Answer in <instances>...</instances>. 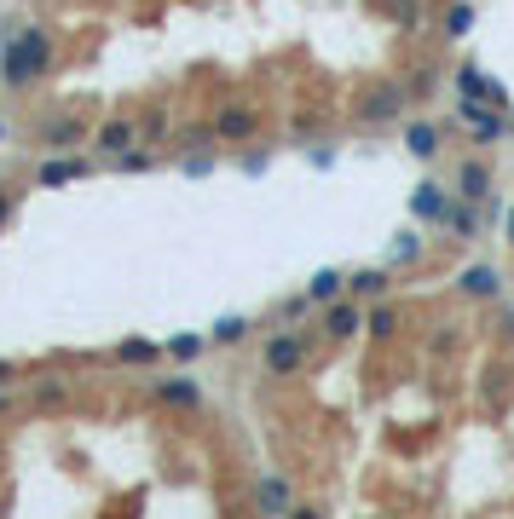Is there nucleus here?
<instances>
[{"label": "nucleus", "mask_w": 514, "mask_h": 519, "mask_svg": "<svg viewBox=\"0 0 514 519\" xmlns=\"http://www.w3.org/2000/svg\"><path fill=\"white\" fill-rule=\"evenodd\" d=\"M433 150H440V133H433L428 121H416V128H411V156H422V162H428Z\"/></svg>", "instance_id": "2eb2a0df"}, {"label": "nucleus", "mask_w": 514, "mask_h": 519, "mask_svg": "<svg viewBox=\"0 0 514 519\" xmlns=\"http://www.w3.org/2000/svg\"><path fill=\"white\" fill-rule=\"evenodd\" d=\"M255 128H260V116L248 104H231V110H220V121H214V133L226 139V145H238V139H255Z\"/></svg>", "instance_id": "423d86ee"}, {"label": "nucleus", "mask_w": 514, "mask_h": 519, "mask_svg": "<svg viewBox=\"0 0 514 519\" xmlns=\"http://www.w3.org/2000/svg\"><path fill=\"white\" fill-rule=\"evenodd\" d=\"M469 24H474V12H469V6H462V0H457V6L445 12V29H451V35H462V29H469Z\"/></svg>", "instance_id": "412c9836"}, {"label": "nucleus", "mask_w": 514, "mask_h": 519, "mask_svg": "<svg viewBox=\"0 0 514 519\" xmlns=\"http://www.w3.org/2000/svg\"><path fill=\"white\" fill-rule=\"evenodd\" d=\"M509 243H514V214H509Z\"/></svg>", "instance_id": "b1692460"}, {"label": "nucleus", "mask_w": 514, "mask_h": 519, "mask_svg": "<svg viewBox=\"0 0 514 519\" xmlns=\"http://www.w3.org/2000/svg\"><path fill=\"white\" fill-rule=\"evenodd\" d=\"M404 99H411V87H399V82H370L364 92H358V121H393L399 110H404Z\"/></svg>", "instance_id": "f03ea898"}, {"label": "nucleus", "mask_w": 514, "mask_h": 519, "mask_svg": "<svg viewBox=\"0 0 514 519\" xmlns=\"http://www.w3.org/2000/svg\"><path fill=\"white\" fill-rule=\"evenodd\" d=\"M6 208H12V191H6V185H0V219H6Z\"/></svg>", "instance_id": "5701e85b"}, {"label": "nucleus", "mask_w": 514, "mask_h": 519, "mask_svg": "<svg viewBox=\"0 0 514 519\" xmlns=\"http://www.w3.org/2000/svg\"><path fill=\"white\" fill-rule=\"evenodd\" d=\"M445 226L457 231V237H474V214H469V208H457V202L445 208Z\"/></svg>", "instance_id": "a211bd4d"}, {"label": "nucleus", "mask_w": 514, "mask_h": 519, "mask_svg": "<svg viewBox=\"0 0 514 519\" xmlns=\"http://www.w3.org/2000/svg\"><path fill=\"white\" fill-rule=\"evenodd\" d=\"M457 82H462V92H469L474 104H497V110H509V92H503V87H491V82H486V75H480L474 64H462V75H457Z\"/></svg>", "instance_id": "0eeeda50"}, {"label": "nucleus", "mask_w": 514, "mask_h": 519, "mask_svg": "<svg viewBox=\"0 0 514 519\" xmlns=\"http://www.w3.org/2000/svg\"><path fill=\"white\" fill-rule=\"evenodd\" d=\"M46 70H53V35L46 29H24L0 58V82L6 87H35Z\"/></svg>", "instance_id": "f257e3e1"}, {"label": "nucleus", "mask_w": 514, "mask_h": 519, "mask_svg": "<svg viewBox=\"0 0 514 519\" xmlns=\"http://www.w3.org/2000/svg\"><path fill=\"white\" fill-rule=\"evenodd\" d=\"M416 214H422V219H445V191H440V185H422V191H416Z\"/></svg>", "instance_id": "ddd939ff"}, {"label": "nucleus", "mask_w": 514, "mask_h": 519, "mask_svg": "<svg viewBox=\"0 0 514 519\" xmlns=\"http://www.w3.org/2000/svg\"><path fill=\"white\" fill-rule=\"evenodd\" d=\"M128 145H139V121L133 116H111L99 128V150L104 156H128Z\"/></svg>", "instance_id": "39448f33"}, {"label": "nucleus", "mask_w": 514, "mask_h": 519, "mask_svg": "<svg viewBox=\"0 0 514 519\" xmlns=\"http://www.w3.org/2000/svg\"><path fill=\"white\" fill-rule=\"evenodd\" d=\"M243 318H226V323H214V341H243Z\"/></svg>", "instance_id": "4be33fe9"}, {"label": "nucleus", "mask_w": 514, "mask_h": 519, "mask_svg": "<svg viewBox=\"0 0 514 519\" xmlns=\"http://www.w3.org/2000/svg\"><path fill=\"white\" fill-rule=\"evenodd\" d=\"M399 329V306H382L376 318H370V335H393Z\"/></svg>", "instance_id": "6ab92c4d"}, {"label": "nucleus", "mask_w": 514, "mask_h": 519, "mask_svg": "<svg viewBox=\"0 0 514 519\" xmlns=\"http://www.w3.org/2000/svg\"><path fill=\"white\" fill-rule=\"evenodd\" d=\"M462 294H474V301L497 294V272H491V265H474V272H462Z\"/></svg>", "instance_id": "9d476101"}, {"label": "nucleus", "mask_w": 514, "mask_h": 519, "mask_svg": "<svg viewBox=\"0 0 514 519\" xmlns=\"http://www.w3.org/2000/svg\"><path fill=\"white\" fill-rule=\"evenodd\" d=\"M121 358H128V364H150L157 346H150V341H128V346H121Z\"/></svg>", "instance_id": "aec40b11"}, {"label": "nucleus", "mask_w": 514, "mask_h": 519, "mask_svg": "<svg viewBox=\"0 0 514 519\" xmlns=\"http://www.w3.org/2000/svg\"><path fill=\"white\" fill-rule=\"evenodd\" d=\"M87 162H46L41 168V185H64V179H82Z\"/></svg>", "instance_id": "4468645a"}, {"label": "nucleus", "mask_w": 514, "mask_h": 519, "mask_svg": "<svg viewBox=\"0 0 514 519\" xmlns=\"http://www.w3.org/2000/svg\"><path fill=\"white\" fill-rule=\"evenodd\" d=\"M347 289L358 294V301H382V294H387V272H358Z\"/></svg>", "instance_id": "f8f14e48"}, {"label": "nucleus", "mask_w": 514, "mask_h": 519, "mask_svg": "<svg viewBox=\"0 0 514 519\" xmlns=\"http://www.w3.org/2000/svg\"><path fill=\"white\" fill-rule=\"evenodd\" d=\"M358 323H364V312H358L353 301H330V312H324V329H330L335 341H347V335H358Z\"/></svg>", "instance_id": "1a4fd4ad"}, {"label": "nucleus", "mask_w": 514, "mask_h": 519, "mask_svg": "<svg viewBox=\"0 0 514 519\" xmlns=\"http://www.w3.org/2000/svg\"><path fill=\"white\" fill-rule=\"evenodd\" d=\"M35 139L46 150H70V145H82L87 139V121H75V116H46V121H35Z\"/></svg>", "instance_id": "20e7f679"}, {"label": "nucleus", "mask_w": 514, "mask_h": 519, "mask_svg": "<svg viewBox=\"0 0 514 519\" xmlns=\"http://www.w3.org/2000/svg\"><path fill=\"white\" fill-rule=\"evenodd\" d=\"M162 399L179 404V410H191V404H197V387H191V381H162Z\"/></svg>", "instance_id": "dca6fc26"}, {"label": "nucleus", "mask_w": 514, "mask_h": 519, "mask_svg": "<svg viewBox=\"0 0 514 519\" xmlns=\"http://www.w3.org/2000/svg\"><path fill=\"white\" fill-rule=\"evenodd\" d=\"M335 294H341V277H335V272H318V277H313V301H324V306H330Z\"/></svg>", "instance_id": "f3484780"}, {"label": "nucleus", "mask_w": 514, "mask_h": 519, "mask_svg": "<svg viewBox=\"0 0 514 519\" xmlns=\"http://www.w3.org/2000/svg\"><path fill=\"white\" fill-rule=\"evenodd\" d=\"M260 364H267V375H295L306 364V341L301 335H272L267 352H260Z\"/></svg>", "instance_id": "7ed1b4c3"}, {"label": "nucleus", "mask_w": 514, "mask_h": 519, "mask_svg": "<svg viewBox=\"0 0 514 519\" xmlns=\"http://www.w3.org/2000/svg\"><path fill=\"white\" fill-rule=\"evenodd\" d=\"M486 191H491V168L486 162H462L457 168V197L462 202H486Z\"/></svg>", "instance_id": "6e6552de"}, {"label": "nucleus", "mask_w": 514, "mask_h": 519, "mask_svg": "<svg viewBox=\"0 0 514 519\" xmlns=\"http://www.w3.org/2000/svg\"><path fill=\"white\" fill-rule=\"evenodd\" d=\"M255 502H260V508H277V514H289V508H295V496H289V485H284V479H267V485L255 491Z\"/></svg>", "instance_id": "9b49d317"}]
</instances>
